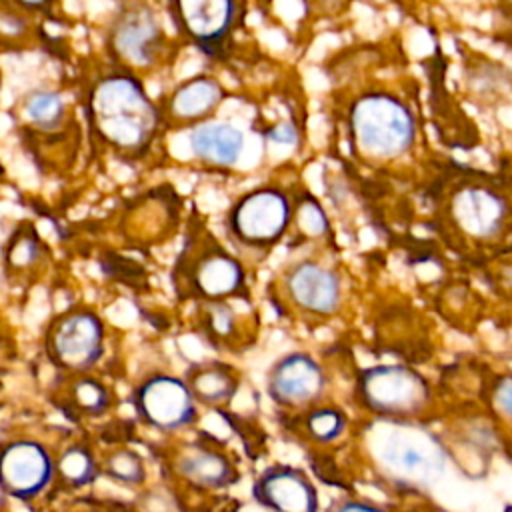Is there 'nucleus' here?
Wrapping results in <instances>:
<instances>
[{
  "label": "nucleus",
  "instance_id": "obj_21",
  "mask_svg": "<svg viewBox=\"0 0 512 512\" xmlns=\"http://www.w3.org/2000/svg\"><path fill=\"white\" fill-rule=\"evenodd\" d=\"M18 116L30 134L54 136L62 134L68 124V108L64 98L54 90H34L20 100Z\"/></svg>",
  "mask_w": 512,
  "mask_h": 512
},
{
  "label": "nucleus",
  "instance_id": "obj_31",
  "mask_svg": "<svg viewBox=\"0 0 512 512\" xmlns=\"http://www.w3.org/2000/svg\"><path fill=\"white\" fill-rule=\"evenodd\" d=\"M0 48H2V44H0Z\"/></svg>",
  "mask_w": 512,
  "mask_h": 512
},
{
  "label": "nucleus",
  "instance_id": "obj_4",
  "mask_svg": "<svg viewBox=\"0 0 512 512\" xmlns=\"http://www.w3.org/2000/svg\"><path fill=\"white\" fill-rule=\"evenodd\" d=\"M294 200L278 186H258L238 196L226 216L224 230L244 252H268L290 230Z\"/></svg>",
  "mask_w": 512,
  "mask_h": 512
},
{
  "label": "nucleus",
  "instance_id": "obj_26",
  "mask_svg": "<svg viewBox=\"0 0 512 512\" xmlns=\"http://www.w3.org/2000/svg\"><path fill=\"white\" fill-rule=\"evenodd\" d=\"M302 424H304V432L310 440H314L318 444H330V442H336L346 432L348 418L336 406L318 404L304 414Z\"/></svg>",
  "mask_w": 512,
  "mask_h": 512
},
{
  "label": "nucleus",
  "instance_id": "obj_5",
  "mask_svg": "<svg viewBox=\"0 0 512 512\" xmlns=\"http://www.w3.org/2000/svg\"><path fill=\"white\" fill-rule=\"evenodd\" d=\"M358 402L388 422H412L432 402L428 380L404 364H378L364 368L356 380Z\"/></svg>",
  "mask_w": 512,
  "mask_h": 512
},
{
  "label": "nucleus",
  "instance_id": "obj_14",
  "mask_svg": "<svg viewBox=\"0 0 512 512\" xmlns=\"http://www.w3.org/2000/svg\"><path fill=\"white\" fill-rule=\"evenodd\" d=\"M252 500L268 512H318L320 496L310 476L290 464H272L252 482Z\"/></svg>",
  "mask_w": 512,
  "mask_h": 512
},
{
  "label": "nucleus",
  "instance_id": "obj_19",
  "mask_svg": "<svg viewBox=\"0 0 512 512\" xmlns=\"http://www.w3.org/2000/svg\"><path fill=\"white\" fill-rule=\"evenodd\" d=\"M188 146L196 160L216 168H230L244 154L246 134L232 122L210 120L188 130Z\"/></svg>",
  "mask_w": 512,
  "mask_h": 512
},
{
  "label": "nucleus",
  "instance_id": "obj_18",
  "mask_svg": "<svg viewBox=\"0 0 512 512\" xmlns=\"http://www.w3.org/2000/svg\"><path fill=\"white\" fill-rule=\"evenodd\" d=\"M176 474L194 488L224 490L238 480V468L232 458L206 444L186 446L174 462Z\"/></svg>",
  "mask_w": 512,
  "mask_h": 512
},
{
  "label": "nucleus",
  "instance_id": "obj_24",
  "mask_svg": "<svg viewBox=\"0 0 512 512\" xmlns=\"http://www.w3.org/2000/svg\"><path fill=\"white\" fill-rule=\"evenodd\" d=\"M70 384L66 390V398L70 402V406L80 412L82 416H102L104 412H108L110 404H112V394L108 390V386L104 382H100L98 378L90 376V374H82V376H70Z\"/></svg>",
  "mask_w": 512,
  "mask_h": 512
},
{
  "label": "nucleus",
  "instance_id": "obj_6",
  "mask_svg": "<svg viewBox=\"0 0 512 512\" xmlns=\"http://www.w3.org/2000/svg\"><path fill=\"white\" fill-rule=\"evenodd\" d=\"M104 322L84 306L70 308L46 328L44 354L48 362L66 376L88 374L104 356Z\"/></svg>",
  "mask_w": 512,
  "mask_h": 512
},
{
  "label": "nucleus",
  "instance_id": "obj_3",
  "mask_svg": "<svg viewBox=\"0 0 512 512\" xmlns=\"http://www.w3.org/2000/svg\"><path fill=\"white\" fill-rule=\"evenodd\" d=\"M352 148L368 160H394L404 156L416 138L410 108L386 92L358 96L348 112Z\"/></svg>",
  "mask_w": 512,
  "mask_h": 512
},
{
  "label": "nucleus",
  "instance_id": "obj_30",
  "mask_svg": "<svg viewBox=\"0 0 512 512\" xmlns=\"http://www.w3.org/2000/svg\"><path fill=\"white\" fill-rule=\"evenodd\" d=\"M0 90H2V76H0Z\"/></svg>",
  "mask_w": 512,
  "mask_h": 512
},
{
  "label": "nucleus",
  "instance_id": "obj_16",
  "mask_svg": "<svg viewBox=\"0 0 512 512\" xmlns=\"http://www.w3.org/2000/svg\"><path fill=\"white\" fill-rule=\"evenodd\" d=\"M450 216L462 232L486 240L500 234L510 216V208L500 192L472 184L452 194Z\"/></svg>",
  "mask_w": 512,
  "mask_h": 512
},
{
  "label": "nucleus",
  "instance_id": "obj_8",
  "mask_svg": "<svg viewBox=\"0 0 512 512\" xmlns=\"http://www.w3.org/2000/svg\"><path fill=\"white\" fill-rule=\"evenodd\" d=\"M130 402L136 418L160 434H176L198 422V404L184 376L152 372L134 386Z\"/></svg>",
  "mask_w": 512,
  "mask_h": 512
},
{
  "label": "nucleus",
  "instance_id": "obj_13",
  "mask_svg": "<svg viewBox=\"0 0 512 512\" xmlns=\"http://www.w3.org/2000/svg\"><path fill=\"white\" fill-rule=\"evenodd\" d=\"M328 386V378L318 360L306 352L280 356L266 374L268 398L286 410H310L318 406Z\"/></svg>",
  "mask_w": 512,
  "mask_h": 512
},
{
  "label": "nucleus",
  "instance_id": "obj_11",
  "mask_svg": "<svg viewBox=\"0 0 512 512\" xmlns=\"http://www.w3.org/2000/svg\"><path fill=\"white\" fill-rule=\"evenodd\" d=\"M166 10L176 32L210 54L224 48L242 20V6L230 0H178Z\"/></svg>",
  "mask_w": 512,
  "mask_h": 512
},
{
  "label": "nucleus",
  "instance_id": "obj_27",
  "mask_svg": "<svg viewBox=\"0 0 512 512\" xmlns=\"http://www.w3.org/2000/svg\"><path fill=\"white\" fill-rule=\"evenodd\" d=\"M292 204L290 228H294L302 240H320L330 232V220L314 196L302 194Z\"/></svg>",
  "mask_w": 512,
  "mask_h": 512
},
{
  "label": "nucleus",
  "instance_id": "obj_17",
  "mask_svg": "<svg viewBox=\"0 0 512 512\" xmlns=\"http://www.w3.org/2000/svg\"><path fill=\"white\" fill-rule=\"evenodd\" d=\"M196 328L216 350L236 352L254 340L252 318L242 314L232 302L196 304Z\"/></svg>",
  "mask_w": 512,
  "mask_h": 512
},
{
  "label": "nucleus",
  "instance_id": "obj_22",
  "mask_svg": "<svg viewBox=\"0 0 512 512\" xmlns=\"http://www.w3.org/2000/svg\"><path fill=\"white\" fill-rule=\"evenodd\" d=\"M46 256H48L46 246L38 230L30 222L18 224L8 236L2 250L4 270L12 278L34 276L44 266Z\"/></svg>",
  "mask_w": 512,
  "mask_h": 512
},
{
  "label": "nucleus",
  "instance_id": "obj_1",
  "mask_svg": "<svg viewBox=\"0 0 512 512\" xmlns=\"http://www.w3.org/2000/svg\"><path fill=\"white\" fill-rule=\"evenodd\" d=\"M84 114L94 144L120 160L142 158L164 126L160 106L148 96L142 80L120 68L90 84Z\"/></svg>",
  "mask_w": 512,
  "mask_h": 512
},
{
  "label": "nucleus",
  "instance_id": "obj_29",
  "mask_svg": "<svg viewBox=\"0 0 512 512\" xmlns=\"http://www.w3.org/2000/svg\"><path fill=\"white\" fill-rule=\"evenodd\" d=\"M328 512H388V510L364 498H340L330 506Z\"/></svg>",
  "mask_w": 512,
  "mask_h": 512
},
{
  "label": "nucleus",
  "instance_id": "obj_12",
  "mask_svg": "<svg viewBox=\"0 0 512 512\" xmlns=\"http://www.w3.org/2000/svg\"><path fill=\"white\" fill-rule=\"evenodd\" d=\"M278 292L286 306L310 318H328L336 314L342 302L340 276L310 258L298 260L282 272Z\"/></svg>",
  "mask_w": 512,
  "mask_h": 512
},
{
  "label": "nucleus",
  "instance_id": "obj_9",
  "mask_svg": "<svg viewBox=\"0 0 512 512\" xmlns=\"http://www.w3.org/2000/svg\"><path fill=\"white\" fill-rule=\"evenodd\" d=\"M378 444V460L394 478L418 486L434 482L446 466L442 442L410 422H394Z\"/></svg>",
  "mask_w": 512,
  "mask_h": 512
},
{
  "label": "nucleus",
  "instance_id": "obj_28",
  "mask_svg": "<svg viewBox=\"0 0 512 512\" xmlns=\"http://www.w3.org/2000/svg\"><path fill=\"white\" fill-rule=\"evenodd\" d=\"M494 406L496 410L512 420V374L510 376H502L496 384H494Z\"/></svg>",
  "mask_w": 512,
  "mask_h": 512
},
{
  "label": "nucleus",
  "instance_id": "obj_7",
  "mask_svg": "<svg viewBox=\"0 0 512 512\" xmlns=\"http://www.w3.org/2000/svg\"><path fill=\"white\" fill-rule=\"evenodd\" d=\"M168 48L160 16L148 4H124L106 32V52L116 68L138 76L158 66Z\"/></svg>",
  "mask_w": 512,
  "mask_h": 512
},
{
  "label": "nucleus",
  "instance_id": "obj_20",
  "mask_svg": "<svg viewBox=\"0 0 512 512\" xmlns=\"http://www.w3.org/2000/svg\"><path fill=\"white\" fill-rule=\"evenodd\" d=\"M184 380L196 404L206 408L228 406L240 388V378L232 366L216 360L190 364L184 372Z\"/></svg>",
  "mask_w": 512,
  "mask_h": 512
},
{
  "label": "nucleus",
  "instance_id": "obj_15",
  "mask_svg": "<svg viewBox=\"0 0 512 512\" xmlns=\"http://www.w3.org/2000/svg\"><path fill=\"white\" fill-rule=\"evenodd\" d=\"M228 98L222 82L208 74H194L182 80L160 106L164 126L172 130L196 128L214 120L216 110Z\"/></svg>",
  "mask_w": 512,
  "mask_h": 512
},
{
  "label": "nucleus",
  "instance_id": "obj_2",
  "mask_svg": "<svg viewBox=\"0 0 512 512\" xmlns=\"http://www.w3.org/2000/svg\"><path fill=\"white\" fill-rule=\"evenodd\" d=\"M170 282L180 300L196 304L248 296L244 264L202 222L188 228Z\"/></svg>",
  "mask_w": 512,
  "mask_h": 512
},
{
  "label": "nucleus",
  "instance_id": "obj_23",
  "mask_svg": "<svg viewBox=\"0 0 512 512\" xmlns=\"http://www.w3.org/2000/svg\"><path fill=\"white\" fill-rule=\"evenodd\" d=\"M100 474V460L84 442H72L56 456V480L66 488H86L94 484Z\"/></svg>",
  "mask_w": 512,
  "mask_h": 512
},
{
  "label": "nucleus",
  "instance_id": "obj_10",
  "mask_svg": "<svg viewBox=\"0 0 512 512\" xmlns=\"http://www.w3.org/2000/svg\"><path fill=\"white\" fill-rule=\"evenodd\" d=\"M56 482V456L36 438H12L0 446V490L32 502Z\"/></svg>",
  "mask_w": 512,
  "mask_h": 512
},
{
  "label": "nucleus",
  "instance_id": "obj_25",
  "mask_svg": "<svg viewBox=\"0 0 512 512\" xmlns=\"http://www.w3.org/2000/svg\"><path fill=\"white\" fill-rule=\"evenodd\" d=\"M100 470L106 478L126 488H138L146 480L144 458L126 446L108 450L100 460Z\"/></svg>",
  "mask_w": 512,
  "mask_h": 512
}]
</instances>
